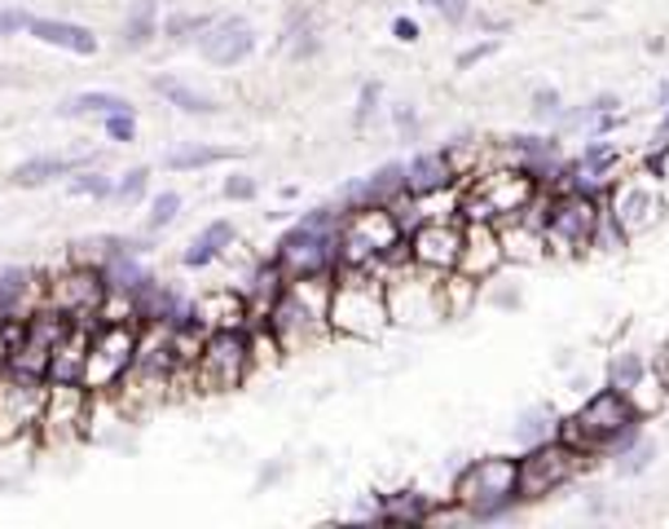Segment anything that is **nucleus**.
<instances>
[{"label":"nucleus","instance_id":"1","mask_svg":"<svg viewBox=\"0 0 669 529\" xmlns=\"http://www.w3.org/2000/svg\"><path fill=\"white\" fill-rule=\"evenodd\" d=\"M330 291H334V274L287 278V287L278 291V300L265 313V327L278 336L282 353H308L334 336L330 332Z\"/></svg>","mask_w":669,"mask_h":529},{"label":"nucleus","instance_id":"2","mask_svg":"<svg viewBox=\"0 0 669 529\" xmlns=\"http://www.w3.org/2000/svg\"><path fill=\"white\" fill-rule=\"evenodd\" d=\"M638 423H643V414L630 401V393L608 384V388L591 393L569 419H560L555 437H564L569 446L586 450L591 459L595 455H621V450H630L638 442Z\"/></svg>","mask_w":669,"mask_h":529},{"label":"nucleus","instance_id":"3","mask_svg":"<svg viewBox=\"0 0 669 529\" xmlns=\"http://www.w3.org/2000/svg\"><path fill=\"white\" fill-rule=\"evenodd\" d=\"M401 256H405V226L397 217V207H388V203L344 207V217H340V265L384 274Z\"/></svg>","mask_w":669,"mask_h":529},{"label":"nucleus","instance_id":"4","mask_svg":"<svg viewBox=\"0 0 669 529\" xmlns=\"http://www.w3.org/2000/svg\"><path fill=\"white\" fill-rule=\"evenodd\" d=\"M392 327L388 317V287L384 274L375 269H334V291H330V332L344 340H379Z\"/></svg>","mask_w":669,"mask_h":529},{"label":"nucleus","instance_id":"5","mask_svg":"<svg viewBox=\"0 0 669 529\" xmlns=\"http://www.w3.org/2000/svg\"><path fill=\"white\" fill-rule=\"evenodd\" d=\"M542 199V181L520 164L476 168L463 181V221H511Z\"/></svg>","mask_w":669,"mask_h":529},{"label":"nucleus","instance_id":"6","mask_svg":"<svg viewBox=\"0 0 669 529\" xmlns=\"http://www.w3.org/2000/svg\"><path fill=\"white\" fill-rule=\"evenodd\" d=\"M542 235H546V252L550 256H582L595 243L599 217H604V194H586V190H542V199L533 203Z\"/></svg>","mask_w":669,"mask_h":529},{"label":"nucleus","instance_id":"7","mask_svg":"<svg viewBox=\"0 0 669 529\" xmlns=\"http://www.w3.org/2000/svg\"><path fill=\"white\" fill-rule=\"evenodd\" d=\"M340 217H344V207H313L278 239L273 261L282 265L287 278L340 269Z\"/></svg>","mask_w":669,"mask_h":529},{"label":"nucleus","instance_id":"8","mask_svg":"<svg viewBox=\"0 0 669 529\" xmlns=\"http://www.w3.org/2000/svg\"><path fill=\"white\" fill-rule=\"evenodd\" d=\"M515 477H520V459H511V455L472 459L454 481V507L463 516H472V520L507 516L520 503L515 498Z\"/></svg>","mask_w":669,"mask_h":529},{"label":"nucleus","instance_id":"9","mask_svg":"<svg viewBox=\"0 0 669 529\" xmlns=\"http://www.w3.org/2000/svg\"><path fill=\"white\" fill-rule=\"evenodd\" d=\"M137 340H142V323L137 317H124V323H110V317H97L93 323V340H88V362H84V388L97 397H110L133 371L137 358Z\"/></svg>","mask_w":669,"mask_h":529},{"label":"nucleus","instance_id":"10","mask_svg":"<svg viewBox=\"0 0 669 529\" xmlns=\"http://www.w3.org/2000/svg\"><path fill=\"white\" fill-rule=\"evenodd\" d=\"M252 332L247 327H226V332H207L194 366H190V384L198 393H234L247 384L252 375Z\"/></svg>","mask_w":669,"mask_h":529},{"label":"nucleus","instance_id":"11","mask_svg":"<svg viewBox=\"0 0 669 529\" xmlns=\"http://www.w3.org/2000/svg\"><path fill=\"white\" fill-rule=\"evenodd\" d=\"M586 464H591L586 450L569 446L564 437H546V442H537V446H528V450L520 455L515 498H520V503H537V498H546V494H555V490H564L569 481H577V477L586 472Z\"/></svg>","mask_w":669,"mask_h":529},{"label":"nucleus","instance_id":"12","mask_svg":"<svg viewBox=\"0 0 669 529\" xmlns=\"http://www.w3.org/2000/svg\"><path fill=\"white\" fill-rule=\"evenodd\" d=\"M384 287H388V317L397 327H427L445 317V300H440V274L418 269L410 256H401L397 265L384 269Z\"/></svg>","mask_w":669,"mask_h":529},{"label":"nucleus","instance_id":"13","mask_svg":"<svg viewBox=\"0 0 669 529\" xmlns=\"http://www.w3.org/2000/svg\"><path fill=\"white\" fill-rule=\"evenodd\" d=\"M604 212L617 221V230L625 239H638L647 235L660 217H665V185L660 177L647 168V172H630V177H617L608 190H604Z\"/></svg>","mask_w":669,"mask_h":529},{"label":"nucleus","instance_id":"14","mask_svg":"<svg viewBox=\"0 0 669 529\" xmlns=\"http://www.w3.org/2000/svg\"><path fill=\"white\" fill-rule=\"evenodd\" d=\"M97 397L75 384V380H45V410H40V446H62L88 433V419H93Z\"/></svg>","mask_w":669,"mask_h":529},{"label":"nucleus","instance_id":"15","mask_svg":"<svg viewBox=\"0 0 669 529\" xmlns=\"http://www.w3.org/2000/svg\"><path fill=\"white\" fill-rule=\"evenodd\" d=\"M101 300H106V278H101L97 265L71 261L62 274H53L45 282V304L66 313V317H80V323H97Z\"/></svg>","mask_w":669,"mask_h":529},{"label":"nucleus","instance_id":"16","mask_svg":"<svg viewBox=\"0 0 669 529\" xmlns=\"http://www.w3.org/2000/svg\"><path fill=\"white\" fill-rule=\"evenodd\" d=\"M459 252H463V217H450V221H418V226L405 235V256H410L418 269H431V274L459 269Z\"/></svg>","mask_w":669,"mask_h":529},{"label":"nucleus","instance_id":"17","mask_svg":"<svg viewBox=\"0 0 669 529\" xmlns=\"http://www.w3.org/2000/svg\"><path fill=\"white\" fill-rule=\"evenodd\" d=\"M45 410V380L23 371H0V437L32 433Z\"/></svg>","mask_w":669,"mask_h":529},{"label":"nucleus","instance_id":"18","mask_svg":"<svg viewBox=\"0 0 669 529\" xmlns=\"http://www.w3.org/2000/svg\"><path fill=\"white\" fill-rule=\"evenodd\" d=\"M502 265H507V252H502L498 221H463L459 274H467V278H476V282H489Z\"/></svg>","mask_w":669,"mask_h":529},{"label":"nucleus","instance_id":"19","mask_svg":"<svg viewBox=\"0 0 669 529\" xmlns=\"http://www.w3.org/2000/svg\"><path fill=\"white\" fill-rule=\"evenodd\" d=\"M198 49H203V58H207L211 67H239V62H247V58L256 53V32H252L247 19L230 14V19H216V23L198 36Z\"/></svg>","mask_w":669,"mask_h":529},{"label":"nucleus","instance_id":"20","mask_svg":"<svg viewBox=\"0 0 669 529\" xmlns=\"http://www.w3.org/2000/svg\"><path fill=\"white\" fill-rule=\"evenodd\" d=\"M194 323L203 332H226V327H252L256 313H252L247 291L220 287V291H207V296L194 300Z\"/></svg>","mask_w":669,"mask_h":529},{"label":"nucleus","instance_id":"21","mask_svg":"<svg viewBox=\"0 0 669 529\" xmlns=\"http://www.w3.org/2000/svg\"><path fill=\"white\" fill-rule=\"evenodd\" d=\"M405 194V164H384V168H375L370 177H362V181H353V185H344L340 190V207H362V203H397Z\"/></svg>","mask_w":669,"mask_h":529},{"label":"nucleus","instance_id":"22","mask_svg":"<svg viewBox=\"0 0 669 529\" xmlns=\"http://www.w3.org/2000/svg\"><path fill=\"white\" fill-rule=\"evenodd\" d=\"M88 340H93V323H80L71 317L62 340L53 345V358H49V375L45 380H84V362H88Z\"/></svg>","mask_w":669,"mask_h":529},{"label":"nucleus","instance_id":"23","mask_svg":"<svg viewBox=\"0 0 669 529\" xmlns=\"http://www.w3.org/2000/svg\"><path fill=\"white\" fill-rule=\"evenodd\" d=\"M498 235H502L507 261H515V265H528V261H542L546 256V235H542V221L533 217V207L524 212V217L498 221Z\"/></svg>","mask_w":669,"mask_h":529},{"label":"nucleus","instance_id":"24","mask_svg":"<svg viewBox=\"0 0 669 529\" xmlns=\"http://www.w3.org/2000/svg\"><path fill=\"white\" fill-rule=\"evenodd\" d=\"M463 181L459 168L450 164V151H418L410 164H405V190L410 194H427V190H445V185H454Z\"/></svg>","mask_w":669,"mask_h":529},{"label":"nucleus","instance_id":"25","mask_svg":"<svg viewBox=\"0 0 669 529\" xmlns=\"http://www.w3.org/2000/svg\"><path fill=\"white\" fill-rule=\"evenodd\" d=\"M45 304V282H36L27 269H5L0 274V313L10 323H23L27 313H36Z\"/></svg>","mask_w":669,"mask_h":529},{"label":"nucleus","instance_id":"26","mask_svg":"<svg viewBox=\"0 0 669 529\" xmlns=\"http://www.w3.org/2000/svg\"><path fill=\"white\" fill-rule=\"evenodd\" d=\"M27 36H36L40 45H58L66 53L93 58L97 53V36L80 23H62V19H27Z\"/></svg>","mask_w":669,"mask_h":529},{"label":"nucleus","instance_id":"27","mask_svg":"<svg viewBox=\"0 0 669 529\" xmlns=\"http://www.w3.org/2000/svg\"><path fill=\"white\" fill-rule=\"evenodd\" d=\"M97 159L93 155H75V159H66V155H36V159H23L10 177H14V185H45V181H58V177H71V172H80V168H93Z\"/></svg>","mask_w":669,"mask_h":529},{"label":"nucleus","instance_id":"28","mask_svg":"<svg viewBox=\"0 0 669 529\" xmlns=\"http://www.w3.org/2000/svg\"><path fill=\"white\" fill-rule=\"evenodd\" d=\"M137 256H142V252L129 243V248L110 252V256L97 265V269H101V278H106V291H124V296H133L142 282H150V278H155V274H150V269L137 261Z\"/></svg>","mask_w":669,"mask_h":529},{"label":"nucleus","instance_id":"29","mask_svg":"<svg viewBox=\"0 0 669 529\" xmlns=\"http://www.w3.org/2000/svg\"><path fill=\"white\" fill-rule=\"evenodd\" d=\"M436 516V503L418 490H397V494H384L379 507H375V520H388V525H427Z\"/></svg>","mask_w":669,"mask_h":529},{"label":"nucleus","instance_id":"30","mask_svg":"<svg viewBox=\"0 0 669 529\" xmlns=\"http://www.w3.org/2000/svg\"><path fill=\"white\" fill-rule=\"evenodd\" d=\"M230 248H234V226H230V221H211V226H203V230L194 235V243L185 248L181 265H185V269H207L216 256H226Z\"/></svg>","mask_w":669,"mask_h":529},{"label":"nucleus","instance_id":"31","mask_svg":"<svg viewBox=\"0 0 669 529\" xmlns=\"http://www.w3.org/2000/svg\"><path fill=\"white\" fill-rule=\"evenodd\" d=\"M155 93L168 106H177V111H185V116H216L220 111L216 97H207V93H198V88H190L185 80H172V75H159L155 80Z\"/></svg>","mask_w":669,"mask_h":529},{"label":"nucleus","instance_id":"32","mask_svg":"<svg viewBox=\"0 0 669 529\" xmlns=\"http://www.w3.org/2000/svg\"><path fill=\"white\" fill-rule=\"evenodd\" d=\"M481 287H485V282H476V278H467V274H459V269L440 274L445 317H467V313H472V304H476V296H481Z\"/></svg>","mask_w":669,"mask_h":529},{"label":"nucleus","instance_id":"33","mask_svg":"<svg viewBox=\"0 0 669 529\" xmlns=\"http://www.w3.org/2000/svg\"><path fill=\"white\" fill-rule=\"evenodd\" d=\"M159 36V0H133V10L124 19V45L146 49Z\"/></svg>","mask_w":669,"mask_h":529},{"label":"nucleus","instance_id":"34","mask_svg":"<svg viewBox=\"0 0 669 529\" xmlns=\"http://www.w3.org/2000/svg\"><path fill=\"white\" fill-rule=\"evenodd\" d=\"M234 155L239 151H230V146H181V151H168L163 155V168H172V172H198V168H211V164H226Z\"/></svg>","mask_w":669,"mask_h":529},{"label":"nucleus","instance_id":"35","mask_svg":"<svg viewBox=\"0 0 669 529\" xmlns=\"http://www.w3.org/2000/svg\"><path fill=\"white\" fill-rule=\"evenodd\" d=\"M282 49L291 53V58H313L317 49H321V36H317V27H313V14H291V23H287V32H282Z\"/></svg>","mask_w":669,"mask_h":529},{"label":"nucleus","instance_id":"36","mask_svg":"<svg viewBox=\"0 0 669 529\" xmlns=\"http://www.w3.org/2000/svg\"><path fill=\"white\" fill-rule=\"evenodd\" d=\"M115 111H133L129 97H120V93H75L62 106V116H115Z\"/></svg>","mask_w":669,"mask_h":529},{"label":"nucleus","instance_id":"37","mask_svg":"<svg viewBox=\"0 0 669 529\" xmlns=\"http://www.w3.org/2000/svg\"><path fill=\"white\" fill-rule=\"evenodd\" d=\"M66 190H71L75 199H110V194H115V181H110L106 172H97V164H93V168H80V172H71Z\"/></svg>","mask_w":669,"mask_h":529},{"label":"nucleus","instance_id":"38","mask_svg":"<svg viewBox=\"0 0 669 529\" xmlns=\"http://www.w3.org/2000/svg\"><path fill=\"white\" fill-rule=\"evenodd\" d=\"M643 375H647V362H643L638 353H630V349H625V353H617V358L608 362V384H617V388H625V393H630V388H634Z\"/></svg>","mask_w":669,"mask_h":529},{"label":"nucleus","instance_id":"39","mask_svg":"<svg viewBox=\"0 0 669 529\" xmlns=\"http://www.w3.org/2000/svg\"><path fill=\"white\" fill-rule=\"evenodd\" d=\"M216 19L211 14H168L163 19V36L168 40H198Z\"/></svg>","mask_w":669,"mask_h":529},{"label":"nucleus","instance_id":"40","mask_svg":"<svg viewBox=\"0 0 669 529\" xmlns=\"http://www.w3.org/2000/svg\"><path fill=\"white\" fill-rule=\"evenodd\" d=\"M181 217V194L177 190H163V194H155L150 199V217H146V230L150 235H159L163 226H172Z\"/></svg>","mask_w":669,"mask_h":529},{"label":"nucleus","instance_id":"41","mask_svg":"<svg viewBox=\"0 0 669 529\" xmlns=\"http://www.w3.org/2000/svg\"><path fill=\"white\" fill-rule=\"evenodd\" d=\"M652 459H656V442H652V437H638L630 450H621L617 472H621V477H638V472H647V468H652Z\"/></svg>","mask_w":669,"mask_h":529},{"label":"nucleus","instance_id":"42","mask_svg":"<svg viewBox=\"0 0 669 529\" xmlns=\"http://www.w3.org/2000/svg\"><path fill=\"white\" fill-rule=\"evenodd\" d=\"M546 419H550L546 410H524V414H520V429H515V433H520L524 446H537V442L555 437V429H560V423H546Z\"/></svg>","mask_w":669,"mask_h":529},{"label":"nucleus","instance_id":"43","mask_svg":"<svg viewBox=\"0 0 669 529\" xmlns=\"http://www.w3.org/2000/svg\"><path fill=\"white\" fill-rule=\"evenodd\" d=\"M379 101H384V84L379 80H366L362 93H357V111H353V124L366 129L375 116H379Z\"/></svg>","mask_w":669,"mask_h":529},{"label":"nucleus","instance_id":"44","mask_svg":"<svg viewBox=\"0 0 669 529\" xmlns=\"http://www.w3.org/2000/svg\"><path fill=\"white\" fill-rule=\"evenodd\" d=\"M146 185H150V168H129V172L115 181V199H120V203H142V199H146Z\"/></svg>","mask_w":669,"mask_h":529},{"label":"nucleus","instance_id":"45","mask_svg":"<svg viewBox=\"0 0 669 529\" xmlns=\"http://www.w3.org/2000/svg\"><path fill=\"white\" fill-rule=\"evenodd\" d=\"M427 10H436L450 27H463L467 19H472V0H423Z\"/></svg>","mask_w":669,"mask_h":529},{"label":"nucleus","instance_id":"46","mask_svg":"<svg viewBox=\"0 0 669 529\" xmlns=\"http://www.w3.org/2000/svg\"><path fill=\"white\" fill-rule=\"evenodd\" d=\"M220 194H226L230 203H252V199L260 194V185H256V177H247V172H234V177H226V185H220Z\"/></svg>","mask_w":669,"mask_h":529},{"label":"nucleus","instance_id":"47","mask_svg":"<svg viewBox=\"0 0 669 529\" xmlns=\"http://www.w3.org/2000/svg\"><path fill=\"white\" fill-rule=\"evenodd\" d=\"M106 137H110V142H137V120H133V111L106 116Z\"/></svg>","mask_w":669,"mask_h":529},{"label":"nucleus","instance_id":"48","mask_svg":"<svg viewBox=\"0 0 669 529\" xmlns=\"http://www.w3.org/2000/svg\"><path fill=\"white\" fill-rule=\"evenodd\" d=\"M528 106H533V116H542V120H560V93L555 88H533V97H528Z\"/></svg>","mask_w":669,"mask_h":529},{"label":"nucleus","instance_id":"49","mask_svg":"<svg viewBox=\"0 0 669 529\" xmlns=\"http://www.w3.org/2000/svg\"><path fill=\"white\" fill-rule=\"evenodd\" d=\"M494 53H498V40H481V45H472V49L459 53V71H472V67H481V62L494 58Z\"/></svg>","mask_w":669,"mask_h":529},{"label":"nucleus","instance_id":"50","mask_svg":"<svg viewBox=\"0 0 669 529\" xmlns=\"http://www.w3.org/2000/svg\"><path fill=\"white\" fill-rule=\"evenodd\" d=\"M392 120H397V133L410 142L414 133H418V111H414V106L410 101H401V106H392Z\"/></svg>","mask_w":669,"mask_h":529},{"label":"nucleus","instance_id":"51","mask_svg":"<svg viewBox=\"0 0 669 529\" xmlns=\"http://www.w3.org/2000/svg\"><path fill=\"white\" fill-rule=\"evenodd\" d=\"M27 19H32V14H19V10H0V36L27 32Z\"/></svg>","mask_w":669,"mask_h":529},{"label":"nucleus","instance_id":"52","mask_svg":"<svg viewBox=\"0 0 669 529\" xmlns=\"http://www.w3.org/2000/svg\"><path fill=\"white\" fill-rule=\"evenodd\" d=\"M647 168H652V172L660 177V185H669V142L652 151V159H647Z\"/></svg>","mask_w":669,"mask_h":529},{"label":"nucleus","instance_id":"53","mask_svg":"<svg viewBox=\"0 0 669 529\" xmlns=\"http://www.w3.org/2000/svg\"><path fill=\"white\" fill-rule=\"evenodd\" d=\"M392 36H397L401 45H414V40H418V23H414V19H392Z\"/></svg>","mask_w":669,"mask_h":529},{"label":"nucleus","instance_id":"54","mask_svg":"<svg viewBox=\"0 0 669 529\" xmlns=\"http://www.w3.org/2000/svg\"><path fill=\"white\" fill-rule=\"evenodd\" d=\"M494 304H498V309H520V291H515V287H502V291L494 296Z\"/></svg>","mask_w":669,"mask_h":529},{"label":"nucleus","instance_id":"55","mask_svg":"<svg viewBox=\"0 0 669 529\" xmlns=\"http://www.w3.org/2000/svg\"><path fill=\"white\" fill-rule=\"evenodd\" d=\"M282 472H287V464H269V468L260 472V481H256V490H265V485H273V481L282 477Z\"/></svg>","mask_w":669,"mask_h":529},{"label":"nucleus","instance_id":"56","mask_svg":"<svg viewBox=\"0 0 669 529\" xmlns=\"http://www.w3.org/2000/svg\"><path fill=\"white\" fill-rule=\"evenodd\" d=\"M656 375H660V384L669 388V349H665V353L656 358Z\"/></svg>","mask_w":669,"mask_h":529},{"label":"nucleus","instance_id":"57","mask_svg":"<svg viewBox=\"0 0 669 529\" xmlns=\"http://www.w3.org/2000/svg\"><path fill=\"white\" fill-rule=\"evenodd\" d=\"M0 371H10V336L0 332Z\"/></svg>","mask_w":669,"mask_h":529},{"label":"nucleus","instance_id":"58","mask_svg":"<svg viewBox=\"0 0 669 529\" xmlns=\"http://www.w3.org/2000/svg\"><path fill=\"white\" fill-rule=\"evenodd\" d=\"M5 327H10V317H5V313H0V332H5Z\"/></svg>","mask_w":669,"mask_h":529}]
</instances>
